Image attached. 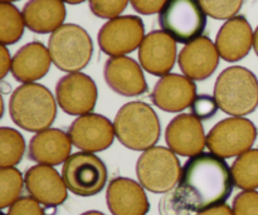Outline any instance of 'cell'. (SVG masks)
<instances>
[{
  "label": "cell",
  "mask_w": 258,
  "mask_h": 215,
  "mask_svg": "<svg viewBox=\"0 0 258 215\" xmlns=\"http://www.w3.org/2000/svg\"><path fill=\"white\" fill-rule=\"evenodd\" d=\"M52 62L58 69L68 73L82 70L91 62L93 43L90 34L77 24H63L48 39Z\"/></svg>",
  "instance_id": "obj_5"
},
{
  "label": "cell",
  "mask_w": 258,
  "mask_h": 215,
  "mask_svg": "<svg viewBox=\"0 0 258 215\" xmlns=\"http://www.w3.org/2000/svg\"><path fill=\"white\" fill-rule=\"evenodd\" d=\"M9 115L13 122L28 132L50 128L57 116V100L39 83H24L13 91L9 100Z\"/></svg>",
  "instance_id": "obj_2"
},
{
  "label": "cell",
  "mask_w": 258,
  "mask_h": 215,
  "mask_svg": "<svg viewBox=\"0 0 258 215\" xmlns=\"http://www.w3.org/2000/svg\"><path fill=\"white\" fill-rule=\"evenodd\" d=\"M73 145L86 153H101L113 144L115 128L107 117L98 113L78 116L68 128Z\"/></svg>",
  "instance_id": "obj_12"
},
{
  "label": "cell",
  "mask_w": 258,
  "mask_h": 215,
  "mask_svg": "<svg viewBox=\"0 0 258 215\" xmlns=\"http://www.w3.org/2000/svg\"><path fill=\"white\" fill-rule=\"evenodd\" d=\"M2 215H8V214H5V213H2Z\"/></svg>",
  "instance_id": "obj_41"
},
{
  "label": "cell",
  "mask_w": 258,
  "mask_h": 215,
  "mask_svg": "<svg viewBox=\"0 0 258 215\" xmlns=\"http://www.w3.org/2000/svg\"><path fill=\"white\" fill-rule=\"evenodd\" d=\"M213 97L219 110L231 117H244L258 107V80L252 70L232 65L222 70L214 85Z\"/></svg>",
  "instance_id": "obj_4"
},
{
  "label": "cell",
  "mask_w": 258,
  "mask_h": 215,
  "mask_svg": "<svg viewBox=\"0 0 258 215\" xmlns=\"http://www.w3.org/2000/svg\"><path fill=\"white\" fill-rule=\"evenodd\" d=\"M159 25L175 42L188 44L202 37L207 14L198 0H168L159 13Z\"/></svg>",
  "instance_id": "obj_7"
},
{
  "label": "cell",
  "mask_w": 258,
  "mask_h": 215,
  "mask_svg": "<svg viewBox=\"0 0 258 215\" xmlns=\"http://www.w3.org/2000/svg\"><path fill=\"white\" fill-rule=\"evenodd\" d=\"M80 215H105V214L101 213V211H98V210H88V211H85V213H82Z\"/></svg>",
  "instance_id": "obj_38"
},
{
  "label": "cell",
  "mask_w": 258,
  "mask_h": 215,
  "mask_svg": "<svg viewBox=\"0 0 258 215\" xmlns=\"http://www.w3.org/2000/svg\"><path fill=\"white\" fill-rule=\"evenodd\" d=\"M219 58L216 43L202 35L184 45L179 53L178 63L185 77L193 81H206L216 72Z\"/></svg>",
  "instance_id": "obj_18"
},
{
  "label": "cell",
  "mask_w": 258,
  "mask_h": 215,
  "mask_svg": "<svg viewBox=\"0 0 258 215\" xmlns=\"http://www.w3.org/2000/svg\"><path fill=\"white\" fill-rule=\"evenodd\" d=\"M168 0H130L131 7L138 13L144 15H151L160 13Z\"/></svg>",
  "instance_id": "obj_34"
},
{
  "label": "cell",
  "mask_w": 258,
  "mask_h": 215,
  "mask_svg": "<svg viewBox=\"0 0 258 215\" xmlns=\"http://www.w3.org/2000/svg\"><path fill=\"white\" fill-rule=\"evenodd\" d=\"M253 49H254V53H256L258 57V25L253 34Z\"/></svg>",
  "instance_id": "obj_37"
},
{
  "label": "cell",
  "mask_w": 258,
  "mask_h": 215,
  "mask_svg": "<svg viewBox=\"0 0 258 215\" xmlns=\"http://www.w3.org/2000/svg\"><path fill=\"white\" fill-rule=\"evenodd\" d=\"M208 17L217 20H229L237 17L244 0H198Z\"/></svg>",
  "instance_id": "obj_28"
},
{
  "label": "cell",
  "mask_w": 258,
  "mask_h": 215,
  "mask_svg": "<svg viewBox=\"0 0 258 215\" xmlns=\"http://www.w3.org/2000/svg\"><path fill=\"white\" fill-rule=\"evenodd\" d=\"M72 145L67 132L59 128H47L30 138L28 156L39 165L57 166L70 158Z\"/></svg>",
  "instance_id": "obj_21"
},
{
  "label": "cell",
  "mask_w": 258,
  "mask_h": 215,
  "mask_svg": "<svg viewBox=\"0 0 258 215\" xmlns=\"http://www.w3.org/2000/svg\"><path fill=\"white\" fill-rule=\"evenodd\" d=\"M113 128L121 145L143 153L154 148L161 135L159 116L150 105L141 101L123 105L116 113Z\"/></svg>",
  "instance_id": "obj_3"
},
{
  "label": "cell",
  "mask_w": 258,
  "mask_h": 215,
  "mask_svg": "<svg viewBox=\"0 0 258 215\" xmlns=\"http://www.w3.org/2000/svg\"><path fill=\"white\" fill-rule=\"evenodd\" d=\"M25 141L19 131L10 127L0 128V168H14L22 161Z\"/></svg>",
  "instance_id": "obj_26"
},
{
  "label": "cell",
  "mask_w": 258,
  "mask_h": 215,
  "mask_svg": "<svg viewBox=\"0 0 258 215\" xmlns=\"http://www.w3.org/2000/svg\"><path fill=\"white\" fill-rule=\"evenodd\" d=\"M2 3H13V2H18V0H0Z\"/></svg>",
  "instance_id": "obj_40"
},
{
  "label": "cell",
  "mask_w": 258,
  "mask_h": 215,
  "mask_svg": "<svg viewBox=\"0 0 258 215\" xmlns=\"http://www.w3.org/2000/svg\"><path fill=\"white\" fill-rule=\"evenodd\" d=\"M24 185V178L18 169H0V208H9L20 199Z\"/></svg>",
  "instance_id": "obj_27"
},
{
  "label": "cell",
  "mask_w": 258,
  "mask_h": 215,
  "mask_svg": "<svg viewBox=\"0 0 258 215\" xmlns=\"http://www.w3.org/2000/svg\"><path fill=\"white\" fill-rule=\"evenodd\" d=\"M181 165L176 154L169 148L154 146L144 151L136 163V176L145 190L166 194L176 188Z\"/></svg>",
  "instance_id": "obj_6"
},
{
  "label": "cell",
  "mask_w": 258,
  "mask_h": 215,
  "mask_svg": "<svg viewBox=\"0 0 258 215\" xmlns=\"http://www.w3.org/2000/svg\"><path fill=\"white\" fill-rule=\"evenodd\" d=\"M97 97L95 81L85 73H68L55 85V100L67 115L78 117L92 113Z\"/></svg>",
  "instance_id": "obj_11"
},
{
  "label": "cell",
  "mask_w": 258,
  "mask_h": 215,
  "mask_svg": "<svg viewBox=\"0 0 258 215\" xmlns=\"http://www.w3.org/2000/svg\"><path fill=\"white\" fill-rule=\"evenodd\" d=\"M64 3H67V4H71V5H77V4H81V3L86 2V0H63Z\"/></svg>",
  "instance_id": "obj_39"
},
{
  "label": "cell",
  "mask_w": 258,
  "mask_h": 215,
  "mask_svg": "<svg viewBox=\"0 0 258 215\" xmlns=\"http://www.w3.org/2000/svg\"><path fill=\"white\" fill-rule=\"evenodd\" d=\"M12 68V59H10L9 50L7 49V45H2L0 49V78H5L8 72Z\"/></svg>",
  "instance_id": "obj_35"
},
{
  "label": "cell",
  "mask_w": 258,
  "mask_h": 215,
  "mask_svg": "<svg viewBox=\"0 0 258 215\" xmlns=\"http://www.w3.org/2000/svg\"><path fill=\"white\" fill-rule=\"evenodd\" d=\"M108 87L123 97H138L148 91L143 67L130 57H110L103 67Z\"/></svg>",
  "instance_id": "obj_15"
},
{
  "label": "cell",
  "mask_w": 258,
  "mask_h": 215,
  "mask_svg": "<svg viewBox=\"0 0 258 215\" xmlns=\"http://www.w3.org/2000/svg\"><path fill=\"white\" fill-rule=\"evenodd\" d=\"M165 141L174 154L184 158L199 155L207 146L202 121L191 113H180L169 122L165 130Z\"/></svg>",
  "instance_id": "obj_13"
},
{
  "label": "cell",
  "mask_w": 258,
  "mask_h": 215,
  "mask_svg": "<svg viewBox=\"0 0 258 215\" xmlns=\"http://www.w3.org/2000/svg\"><path fill=\"white\" fill-rule=\"evenodd\" d=\"M233 188V176L226 160L212 153H202L184 164L174 193L186 210L201 213L226 204Z\"/></svg>",
  "instance_id": "obj_1"
},
{
  "label": "cell",
  "mask_w": 258,
  "mask_h": 215,
  "mask_svg": "<svg viewBox=\"0 0 258 215\" xmlns=\"http://www.w3.org/2000/svg\"><path fill=\"white\" fill-rule=\"evenodd\" d=\"M8 215H45L42 205L32 196L20 198L9 206Z\"/></svg>",
  "instance_id": "obj_32"
},
{
  "label": "cell",
  "mask_w": 258,
  "mask_h": 215,
  "mask_svg": "<svg viewBox=\"0 0 258 215\" xmlns=\"http://www.w3.org/2000/svg\"><path fill=\"white\" fill-rule=\"evenodd\" d=\"M50 63L53 62L48 48L40 42H32L17 50L12 58L10 72L23 85L34 83L47 75Z\"/></svg>",
  "instance_id": "obj_22"
},
{
  "label": "cell",
  "mask_w": 258,
  "mask_h": 215,
  "mask_svg": "<svg viewBox=\"0 0 258 215\" xmlns=\"http://www.w3.org/2000/svg\"><path fill=\"white\" fill-rule=\"evenodd\" d=\"M219 110L216 98L209 95H199L190 106V113L199 121H208Z\"/></svg>",
  "instance_id": "obj_31"
},
{
  "label": "cell",
  "mask_w": 258,
  "mask_h": 215,
  "mask_svg": "<svg viewBox=\"0 0 258 215\" xmlns=\"http://www.w3.org/2000/svg\"><path fill=\"white\" fill-rule=\"evenodd\" d=\"M25 189L40 205L55 208L68 198L64 180L53 166L34 165L25 171Z\"/></svg>",
  "instance_id": "obj_14"
},
{
  "label": "cell",
  "mask_w": 258,
  "mask_h": 215,
  "mask_svg": "<svg viewBox=\"0 0 258 215\" xmlns=\"http://www.w3.org/2000/svg\"><path fill=\"white\" fill-rule=\"evenodd\" d=\"M232 211L233 215H258V191L243 190L237 194Z\"/></svg>",
  "instance_id": "obj_30"
},
{
  "label": "cell",
  "mask_w": 258,
  "mask_h": 215,
  "mask_svg": "<svg viewBox=\"0 0 258 215\" xmlns=\"http://www.w3.org/2000/svg\"><path fill=\"white\" fill-rule=\"evenodd\" d=\"M197 96V86L193 80L176 73H169L156 82L150 98L161 111L176 113L190 108Z\"/></svg>",
  "instance_id": "obj_17"
},
{
  "label": "cell",
  "mask_w": 258,
  "mask_h": 215,
  "mask_svg": "<svg viewBox=\"0 0 258 215\" xmlns=\"http://www.w3.org/2000/svg\"><path fill=\"white\" fill-rule=\"evenodd\" d=\"M234 186L241 190L258 189V149H251L239 155L232 164Z\"/></svg>",
  "instance_id": "obj_24"
},
{
  "label": "cell",
  "mask_w": 258,
  "mask_h": 215,
  "mask_svg": "<svg viewBox=\"0 0 258 215\" xmlns=\"http://www.w3.org/2000/svg\"><path fill=\"white\" fill-rule=\"evenodd\" d=\"M159 214L160 215H191L193 213L186 210L176 200L174 190L166 193L159 201Z\"/></svg>",
  "instance_id": "obj_33"
},
{
  "label": "cell",
  "mask_w": 258,
  "mask_h": 215,
  "mask_svg": "<svg viewBox=\"0 0 258 215\" xmlns=\"http://www.w3.org/2000/svg\"><path fill=\"white\" fill-rule=\"evenodd\" d=\"M130 0H88L90 9L101 19H113L120 17Z\"/></svg>",
  "instance_id": "obj_29"
},
{
  "label": "cell",
  "mask_w": 258,
  "mask_h": 215,
  "mask_svg": "<svg viewBox=\"0 0 258 215\" xmlns=\"http://www.w3.org/2000/svg\"><path fill=\"white\" fill-rule=\"evenodd\" d=\"M176 60V42L163 30L145 35L139 47V62L143 69L156 77L169 75Z\"/></svg>",
  "instance_id": "obj_16"
},
{
  "label": "cell",
  "mask_w": 258,
  "mask_h": 215,
  "mask_svg": "<svg viewBox=\"0 0 258 215\" xmlns=\"http://www.w3.org/2000/svg\"><path fill=\"white\" fill-rule=\"evenodd\" d=\"M253 34L251 24L243 15L227 20L216 37L219 57L229 63L243 59L253 47Z\"/></svg>",
  "instance_id": "obj_20"
},
{
  "label": "cell",
  "mask_w": 258,
  "mask_h": 215,
  "mask_svg": "<svg viewBox=\"0 0 258 215\" xmlns=\"http://www.w3.org/2000/svg\"><path fill=\"white\" fill-rule=\"evenodd\" d=\"M145 38V27L140 17L122 15L101 27L97 35L100 49L110 57H122L138 49Z\"/></svg>",
  "instance_id": "obj_10"
},
{
  "label": "cell",
  "mask_w": 258,
  "mask_h": 215,
  "mask_svg": "<svg viewBox=\"0 0 258 215\" xmlns=\"http://www.w3.org/2000/svg\"><path fill=\"white\" fill-rule=\"evenodd\" d=\"M106 204L112 215H146L150 210L143 185L122 176L110 181L106 190Z\"/></svg>",
  "instance_id": "obj_19"
},
{
  "label": "cell",
  "mask_w": 258,
  "mask_h": 215,
  "mask_svg": "<svg viewBox=\"0 0 258 215\" xmlns=\"http://www.w3.org/2000/svg\"><path fill=\"white\" fill-rule=\"evenodd\" d=\"M258 135L257 127L244 117H229L217 123L207 135V148L222 159L238 158L251 150Z\"/></svg>",
  "instance_id": "obj_9"
},
{
  "label": "cell",
  "mask_w": 258,
  "mask_h": 215,
  "mask_svg": "<svg viewBox=\"0 0 258 215\" xmlns=\"http://www.w3.org/2000/svg\"><path fill=\"white\" fill-rule=\"evenodd\" d=\"M23 14L12 3H0V42L2 45L15 44L24 34Z\"/></svg>",
  "instance_id": "obj_25"
},
{
  "label": "cell",
  "mask_w": 258,
  "mask_h": 215,
  "mask_svg": "<svg viewBox=\"0 0 258 215\" xmlns=\"http://www.w3.org/2000/svg\"><path fill=\"white\" fill-rule=\"evenodd\" d=\"M62 178L72 194L82 198L97 195L107 183L105 163L92 153L72 154L62 168Z\"/></svg>",
  "instance_id": "obj_8"
},
{
  "label": "cell",
  "mask_w": 258,
  "mask_h": 215,
  "mask_svg": "<svg viewBox=\"0 0 258 215\" xmlns=\"http://www.w3.org/2000/svg\"><path fill=\"white\" fill-rule=\"evenodd\" d=\"M197 215H233L232 208L227 204H222V205L214 206V208L207 209V210L197 213Z\"/></svg>",
  "instance_id": "obj_36"
},
{
  "label": "cell",
  "mask_w": 258,
  "mask_h": 215,
  "mask_svg": "<svg viewBox=\"0 0 258 215\" xmlns=\"http://www.w3.org/2000/svg\"><path fill=\"white\" fill-rule=\"evenodd\" d=\"M22 14L28 29L38 34H52L62 27L67 12L63 0H29Z\"/></svg>",
  "instance_id": "obj_23"
}]
</instances>
